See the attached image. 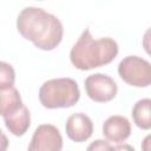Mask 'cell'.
I'll list each match as a JSON object with an SVG mask.
<instances>
[{"label":"cell","instance_id":"cell-12","mask_svg":"<svg viewBox=\"0 0 151 151\" xmlns=\"http://www.w3.org/2000/svg\"><path fill=\"white\" fill-rule=\"evenodd\" d=\"M15 81V72L12 65L0 61V90L12 87Z\"/></svg>","mask_w":151,"mask_h":151},{"label":"cell","instance_id":"cell-9","mask_svg":"<svg viewBox=\"0 0 151 151\" xmlns=\"http://www.w3.org/2000/svg\"><path fill=\"white\" fill-rule=\"evenodd\" d=\"M22 105L21 96L14 86L0 90V116L7 118L19 111Z\"/></svg>","mask_w":151,"mask_h":151},{"label":"cell","instance_id":"cell-6","mask_svg":"<svg viewBox=\"0 0 151 151\" xmlns=\"http://www.w3.org/2000/svg\"><path fill=\"white\" fill-rule=\"evenodd\" d=\"M61 133L52 124L39 125L28 145V151H61Z\"/></svg>","mask_w":151,"mask_h":151},{"label":"cell","instance_id":"cell-15","mask_svg":"<svg viewBox=\"0 0 151 151\" xmlns=\"http://www.w3.org/2000/svg\"><path fill=\"white\" fill-rule=\"evenodd\" d=\"M111 151H134V149L130 144H120L114 147H111Z\"/></svg>","mask_w":151,"mask_h":151},{"label":"cell","instance_id":"cell-5","mask_svg":"<svg viewBox=\"0 0 151 151\" xmlns=\"http://www.w3.org/2000/svg\"><path fill=\"white\" fill-rule=\"evenodd\" d=\"M85 91L88 98L93 101L106 103L116 97L118 86L110 76L94 73L85 79Z\"/></svg>","mask_w":151,"mask_h":151},{"label":"cell","instance_id":"cell-10","mask_svg":"<svg viewBox=\"0 0 151 151\" xmlns=\"http://www.w3.org/2000/svg\"><path fill=\"white\" fill-rule=\"evenodd\" d=\"M4 119H5V125L9 130V132L18 137L24 136L31 125L29 111L25 105H22L21 109L17 111L14 114Z\"/></svg>","mask_w":151,"mask_h":151},{"label":"cell","instance_id":"cell-8","mask_svg":"<svg viewBox=\"0 0 151 151\" xmlns=\"http://www.w3.org/2000/svg\"><path fill=\"white\" fill-rule=\"evenodd\" d=\"M103 134L107 142L123 143L131 134V124L124 116H111L103 124Z\"/></svg>","mask_w":151,"mask_h":151},{"label":"cell","instance_id":"cell-7","mask_svg":"<svg viewBox=\"0 0 151 151\" xmlns=\"http://www.w3.org/2000/svg\"><path fill=\"white\" fill-rule=\"evenodd\" d=\"M66 134L67 137L76 142V143H81L87 140L93 132V124L91 118L81 112L73 113L71 114L65 125Z\"/></svg>","mask_w":151,"mask_h":151},{"label":"cell","instance_id":"cell-13","mask_svg":"<svg viewBox=\"0 0 151 151\" xmlns=\"http://www.w3.org/2000/svg\"><path fill=\"white\" fill-rule=\"evenodd\" d=\"M111 145L107 140H104V139H96L94 142H92L86 151H111Z\"/></svg>","mask_w":151,"mask_h":151},{"label":"cell","instance_id":"cell-14","mask_svg":"<svg viewBox=\"0 0 151 151\" xmlns=\"http://www.w3.org/2000/svg\"><path fill=\"white\" fill-rule=\"evenodd\" d=\"M8 144H9V142H8L7 136L0 129V151H7Z\"/></svg>","mask_w":151,"mask_h":151},{"label":"cell","instance_id":"cell-11","mask_svg":"<svg viewBox=\"0 0 151 151\" xmlns=\"http://www.w3.org/2000/svg\"><path fill=\"white\" fill-rule=\"evenodd\" d=\"M151 100L149 98L138 100L132 109V118L134 124L143 129L149 130L151 127Z\"/></svg>","mask_w":151,"mask_h":151},{"label":"cell","instance_id":"cell-1","mask_svg":"<svg viewBox=\"0 0 151 151\" xmlns=\"http://www.w3.org/2000/svg\"><path fill=\"white\" fill-rule=\"evenodd\" d=\"M18 32L35 47L51 51L63 40L64 28L61 21L53 14L39 7H25L17 19Z\"/></svg>","mask_w":151,"mask_h":151},{"label":"cell","instance_id":"cell-2","mask_svg":"<svg viewBox=\"0 0 151 151\" xmlns=\"http://www.w3.org/2000/svg\"><path fill=\"white\" fill-rule=\"evenodd\" d=\"M118 54V44L110 37L94 39L85 28L70 52L72 65L81 71L110 64Z\"/></svg>","mask_w":151,"mask_h":151},{"label":"cell","instance_id":"cell-4","mask_svg":"<svg viewBox=\"0 0 151 151\" xmlns=\"http://www.w3.org/2000/svg\"><path fill=\"white\" fill-rule=\"evenodd\" d=\"M119 77L134 87H147L151 84V65L138 55L125 57L118 65Z\"/></svg>","mask_w":151,"mask_h":151},{"label":"cell","instance_id":"cell-16","mask_svg":"<svg viewBox=\"0 0 151 151\" xmlns=\"http://www.w3.org/2000/svg\"><path fill=\"white\" fill-rule=\"evenodd\" d=\"M149 140H150V136H147V137L144 139V146H143V150H144V151H149V146H147Z\"/></svg>","mask_w":151,"mask_h":151},{"label":"cell","instance_id":"cell-3","mask_svg":"<svg viewBox=\"0 0 151 151\" xmlns=\"http://www.w3.org/2000/svg\"><path fill=\"white\" fill-rule=\"evenodd\" d=\"M80 98L76 80L55 78L45 81L39 90V100L46 109H63L73 106Z\"/></svg>","mask_w":151,"mask_h":151}]
</instances>
